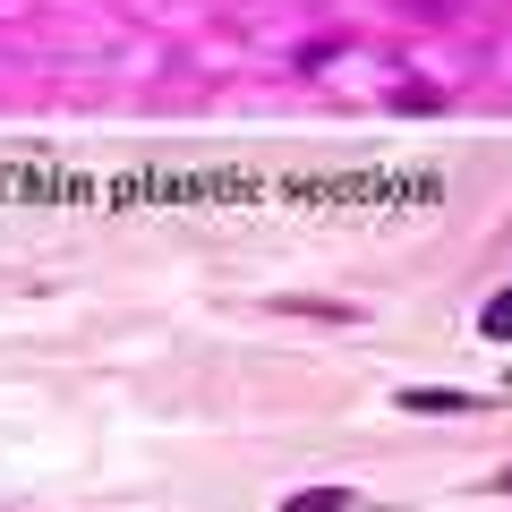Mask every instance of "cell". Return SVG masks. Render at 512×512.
Wrapping results in <instances>:
<instances>
[{
  "instance_id": "1",
  "label": "cell",
  "mask_w": 512,
  "mask_h": 512,
  "mask_svg": "<svg viewBox=\"0 0 512 512\" xmlns=\"http://www.w3.org/2000/svg\"><path fill=\"white\" fill-rule=\"evenodd\" d=\"M282 512H359L350 487H308V495H282Z\"/></svg>"
},
{
  "instance_id": "3",
  "label": "cell",
  "mask_w": 512,
  "mask_h": 512,
  "mask_svg": "<svg viewBox=\"0 0 512 512\" xmlns=\"http://www.w3.org/2000/svg\"><path fill=\"white\" fill-rule=\"evenodd\" d=\"M478 333H487V342H512V282L487 299V308H478Z\"/></svg>"
},
{
  "instance_id": "2",
  "label": "cell",
  "mask_w": 512,
  "mask_h": 512,
  "mask_svg": "<svg viewBox=\"0 0 512 512\" xmlns=\"http://www.w3.org/2000/svg\"><path fill=\"white\" fill-rule=\"evenodd\" d=\"M402 410H478V393H444V384H419V393H402Z\"/></svg>"
},
{
  "instance_id": "4",
  "label": "cell",
  "mask_w": 512,
  "mask_h": 512,
  "mask_svg": "<svg viewBox=\"0 0 512 512\" xmlns=\"http://www.w3.org/2000/svg\"><path fill=\"white\" fill-rule=\"evenodd\" d=\"M393 9H402V18H427V26H436V18H453V0H393Z\"/></svg>"
}]
</instances>
